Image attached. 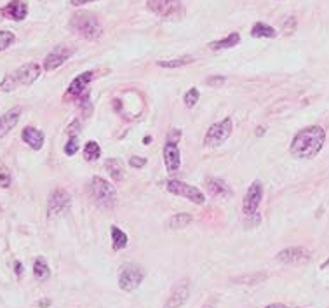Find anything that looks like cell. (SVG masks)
I'll return each instance as SVG.
<instances>
[{"instance_id":"1","label":"cell","mask_w":329,"mask_h":308,"mask_svg":"<svg viewBox=\"0 0 329 308\" xmlns=\"http://www.w3.org/2000/svg\"><path fill=\"white\" fill-rule=\"evenodd\" d=\"M326 141V131L320 126H310L301 129L289 146V152L296 159H313L322 150Z\"/></svg>"},{"instance_id":"2","label":"cell","mask_w":329,"mask_h":308,"mask_svg":"<svg viewBox=\"0 0 329 308\" xmlns=\"http://www.w3.org/2000/svg\"><path fill=\"white\" fill-rule=\"evenodd\" d=\"M40 65L37 63H27L23 67H20L18 70H14L13 73L4 77V80L0 82V91L4 93H9V91H14L18 87H28L35 82L40 77Z\"/></svg>"},{"instance_id":"3","label":"cell","mask_w":329,"mask_h":308,"mask_svg":"<svg viewBox=\"0 0 329 308\" xmlns=\"http://www.w3.org/2000/svg\"><path fill=\"white\" fill-rule=\"evenodd\" d=\"M70 28L79 37L87 39V40H96L98 37H101V32H103L98 18L91 13L73 14L72 20H70Z\"/></svg>"},{"instance_id":"4","label":"cell","mask_w":329,"mask_h":308,"mask_svg":"<svg viewBox=\"0 0 329 308\" xmlns=\"http://www.w3.org/2000/svg\"><path fill=\"white\" fill-rule=\"evenodd\" d=\"M91 195H93L94 202L103 209H112L117 204V192L113 185L100 176H94L91 179Z\"/></svg>"},{"instance_id":"5","label":"cell","mask_w":329,"mask_h":308,"mask_svg":"<svg viewBox=\"0 0 329 308\" xmlns=\"http://www.w3.org/2000/svg\"><path fill=\"white\" fill-rule=\"evenodd\" d=\"M148 9L164 20H180L185 14L181 0H148Z\"/></svg>"},{"instance_id":"6","label":"cell","mask_w":329,"mask_h":308,"mask_svg":"<svg viewBox=\"0 0 329 308\" xmlns=\"http://www.w3.org/2000/svg\"><path fill=\"white\" fill-rule=\"evenodd\" d=\"M232 129H233L232 119H223L221 122L213 124V126L207 129L206 136H204V145L211 146V148L223 145V143H225L226 139L230 138V134H232Z\"/></svg>"},{"instance_id":"7","label":"cell","mask_w":329,"mask_h":308,"mask_svg":"<svg viewBox=\"0 0 329 308\" xmlns=\"http://www.w3.org/2000/svg\"><path fill=\"white\" fill-rule=\"evenodd\" d=\"M143 270L141 266L134 265V263H129L122 268V272L119 275V287L126 292H131L134 289L140 287V284L143 282Z\"/></svg>"},{"instance_id":"8","label":"cell","mask_w":329,"mask_h":308,"mask_svg":"<svg viewBox=\"0 0 329 308\" xmlns=\"http://www.w3.org/2000/svg\"><path fill=\"white\" fill-rule=\"evenodd\" d=\"M167 186V192H171L173 195H181L185 197V199H188L190 202L193 204H204L206 202V197H204V193L200 192L199 188H195V186L188 185V183H183V181H178V179H169V181L166 183Z\"/></svg>"},{"instance_id":"9","label":"cell","mask_w":329,"mask_h":308,"mask_svg":"<svg viewBox=\"0 0 329 308\" xmlns=\"http://www.w3.org/2000/svg\"><path fill=\"white\" fill-rule=\"evenodd\" d=\"M72 205V199L68 195V192L58 188L51 193L49 197V204H47V212H49V218H54V216H60L63 212H67Z\"/></svg>"},{"instance_id":"10","label":"cell","mask_w":329,"mask_h":308,"mask_svg":"<svg viewBox=\"0 0 329 308\" xmlns=\"http://www.w3.org/2000/svg\"><path fill=\"white\" fill-rule=\"evenodd\" d=\"M263 199V185L261 181H254L253 185L249 186L246 197H244L242 202V211L246 216H254L256 211H258V205L261 204Z\"/></svg>"},{"instance_id":"11","label":"cell","mask_w":329,"mask_h":308,"mask_svg":"<svg viewBox=\"0 0 329 308\" xmlns=\"http://www.w3.org/2000/svg\"><path fill=\"white\" fill-rule=\"evenodd\" d=\"M73 54V51L70 47L67 46H58L56 49H53L49 54L46 56V60H44V70H47V72H53V70L60 68L61 65L65 63V61L68 60Z\"/></svg>"},{"instance_id":"12","label":"cell","mask_w":329,"mask_h":308,"mask_svg":"<svg viewBox=\"0 0 329 308\" xmlns=\"http://www.w3.org/2000/svg\"><path fill=\"white\" fill-rule=\"evenodd\" d=\"M164 164H166L167 172H176L181 166V155L180 148H178L176 141H169L167 139L164 145Z\"/></svg>"},{"instance_id":"13","label":"cell","mask_w":329,"mask_h":308,"mask_svg":"<svg viewBox=\"0 0 329 308\" xmlns=\"http://www.w3.org/2000/svg\"><path fill=\"white\" fill-rule=\"evenodd\" d=\"M277 259L280 263H286V265H298V263H305L310 259L308 251H305L303 247H289L284 249L277 254Z\"/></svg>"},{"instance_id":"14","label":"cell","mask_w":329,"mask_h":308,"mask_svg":"<svg viewBox=\"0 0 329 308\" xmlns=\"http://www.w3.org/2000/svg\"><path fill=\"white\" fill-rule=\"evenodd\" d=\"M188 294H190L188 282L181 280L180 284L174 285V289L171 291V296L167 298L164 308H180V306H183L186 303V299H188Z\"/></svg>"},{"instance_id":"15","label":"cell","mask_w":329,"mask_h":308,"mask_svg":"<svg viewBox=\"0 0 329 308\" xmlns=\"http://www.w3.org/2000/svg\"><path fill=\"white\" fill-rule=\"evenodd\" d=\"M94 73L93 72H86V73H80L77 79H73V82L70 84V87H68L67 91V96L70 98H79L84 94V91H86V87L89 86V82L93 80Z\"/></svg>"},{"instance_id":"16","label":"cell","mask_w":329,"mask_h":308,"mask_svg":"<svg viewBox=\"0 0 329 308\" xmlns=\"http://www.w3.org/2000/svg\"><path fill=\"white\" fill-rule=\"evenodd\" d=\"M20 117H21L20 106L11 108L9 112H6L4 115H0V138H4L11 129H14V126L20 122Z\"/></svg>"},{"instance_id":"17","label":"cell","mask_w":329,"mask_h":308,"mask_svg":"<svg viewBox=\"0 0 329 308\" xmlns=\"http://www.w3.org/2000/svg\"><path fill=\"white\" fill-rule=\"evenodd\" d=\"M28 14V6L21 0H13L9 2L6 7H4V16L9 18V20H14V21H21L25 20Z\"/></svg>"},{"instance_id":"18","label":"cell","mask_w":329,"mask_h":308,"mask_svg":"<svg viewBox=\"0 0 329 308\" xmlns=\"http://www.w3.org/2000/svg\"><path fill=\"white\" fill-rule=\"evenodd\" d=\"M21 138H23V141L34 150H40L44 146V133L35 129V127H25L23 133H21Z\"/></svg>"},{"instance_id":"19","label":"cell","mask_w":329,"mask_h":308,"mask_svg":"<svg viewBox=\"0 0 329 308\" xmlns=\"http://www.w3.org/2000/svg\"><path fill=\"white\" fill-rule=\"evenodd\" d=\"M207 190H209L211 195L214 197H228L230 193V188L223 179H218V178H209L207 179Z\"/></svg>"},{"instance_id":"20","label":"cell","mask_w":329,"mask_h":308,"mask_svg":"<svg viewBox=\"0 0 329 308\" xmlns=\"http://www.w3.org/2000/svg\"><path fill=\"white\" fill-rule=\"evenodd\" d=\"M105 167H107L108 174L112 176L113 181H120L124 178V172L126 171H124V164L119 159H108L105 162Z\"/></svg>"},{"instance_id":"21","label":"cell","mask_w":329,"mask_h":308,"mask_svg":"<svg viewBox=\"0 0 329 308\" xmlns=\"http://www.w3.org/2000/svg\"><path fill=\"white\" fill-rule=\"evenodd\" d=\"M240 42V35L237 34V32H233V34H230L228 37H225V39L221 40H216V42H211L209 47L213 51H219V49H230V47L237 46V44Z\"/></svg>"},{"instance_id":"22","label":"cell","mask_w":329,"mask_h":308,"mask_svg":"<svg viewBox=\"0 0 329 308\" xmlns=\"http://www.w3.org/2000/svg\"><path fill=\"white\" fill-rule=\"evenodd\" d=\"M34 275H35L37 280H40V282H44V280H47V278H49L51 272H49V266H47V263H46V259H44V258H37L35 259V263H34Z\"/></svg>"},{"instance_id":"23","label":"cell","mask_w":329,"mask_h":308,"mask_svg":"<svg viewBox=\"0 0 329 308\" xmlns=\"http://www.w3.org/2000/svg\"><path fill=\"white\" fill-rule=\"evenodd\" d=\"M101 155V148L100 145H98L96 141H87L86 146H84V159L87 160V162H94V160H98Z\"/></svg>"},{"instance_id":"24","label":"cell","mask_w":329,"mask_h":308,"mask_svg":"<svg viewBox=\"0 0 329 308\" xmlns=\"http://www.w3.org/2000/svg\"><path fill=\"white\" fill-rule=\"evenodd\" d=\"M251 35L256 37V39H261V37H277V32L273 30L270 25H265V23H256L253 28H251Z\"/></svg>"},{"instance_id":"25","label":"cell","mask_w":329,"mask_h":308,"mask_svg":"<svg viewBox=\"0 0 329 308\" xmlns=\"http://www.w3.org/2000/svg\"><path fill=\"white\" fill-rule=\"evenodd\" d=\"M112 240H113V249L120 251L127 245V235L119 228V226H112Z\"/></svg>"},{"instance_id":"26","label":"cell","mask_w":329,"mask_h":308,"mask_svg":"<svg viewBox=\"0 0 329 308\" xmlns=\"http://www.w3.org/2000/svg\"><path fill=\"white\" fill-rule=\"evenodd\" d=\"M190 63H193V56H181V58H174V60L159 61V67L160 68H181Z\"/></svg>"},{"instance_id":"27","label":"cell","mask_w":329,"mask_h":308,"mask_svg":"<svg viewBox=\"0 0 329 308\" xmlns=\"http://www.w3.org/2000/svg\"><path fill=\"white\" fill-rule=\"evenodd\" d=\"M192 223V216L186 214V212H181V214H174L173 218L169 219V226L174 230H180V228H185Z\"/></svg>"},{"instance_id":"28","label":"cell","mask_w":329,"mask_h":308,"mask_svg":"<svg viewBox=\"0 0 329 308\" xmlns=\"http://www.w3.org/2000/svg\"><path fill=\"white\" fill-rule=\"evenodd\" d=\"M16 40L13 32L9 30H0V51H6L7 47H11Z\"/></svg>"},{"instance_id":"29","label":"cell","mask_w":329,"mask_h":308,"mask_svg":"<svg viewBox=\"0 0 329 308\" xmlns=\"http://www.w3.org/2000/svg\"><path fill=\"white\" fill-rule=\"evenodd\" d=\"M11 181H13V178H11L9 167H7L4 162H0V188H7V186H11Z\"/></svg>"},{"instance_id":"30","label":"cell","mask_w":329,"mask_h":308,"mask_svg":"<svg viewBox=\"0 0 329 308\" xmlns=\"http://www.w3.org/2000/svg\"><path fill=\"white\" fill-rule=\"evenodd\" d=\"M183 100H185V105L188 106V108H192V106H195L197 101H199V91H197L195 87H192V89L185 94Z\"/></svg>"},{"instance_id":"31","label":"cell","mask_w":329,"mask_h":308,"mask_svg":"<svg viewBox=\"0 0 329 308\" xmlns=\"http://www.w3.org/2000/svg\"><path fill=\"white\" fill-rule=\"evenodd\" d=\"M77 150H79V138L77 136H70V139H68V143L65 145V153L67 155H75Z\"/></svg>"},{"instance_id":"32","label":"cell","mask_w":329,"mask_h":308,"mask_svg":"<svg viewBox=\"0 0 329 308\" xmlns=\"http://www.w3.org/2000/svg\"><path fill=\"white\" fill-rule=\"evenodd\" d=\"M266 275L259 273V275H251V277H239L235 278V282H239V284H256V282L259 280H265Z\"/></svg>"},{"instance_id":"33","label":"cell","mask_w":329,"mask_h":308,"mask_svg":"<svg viewBox=\"0 0 329 308\" xmlns=\"http://www.w3.org/2000/svg\"><path fill=\"white\" fill-rule=\"evenodd\" d=\"M129 166L134 167V169L145 167L146 166V159H143V157H131V159H129Z\"/></svg>"},{"instance_id":"34","label":"cell","mask_w":329,"mask_h":308,"mask_svg":"<svg viewBox=\"0 0 329 308\" xmlns=\"http://www.w3.org/2000/svg\"><path fill=\"white\" fill-rule=\"evenodd\" d=\"M206 82L209 84L211 87H219V86H223V84H225V77H223V75H214V77H209Z\"/></svg>"},{"instance_id":"35","label":"cell","mask_w":329,"mask_h":308,"mask_svg":"<svg viewBox=\"0 0 329 308\" xmlns=\"http://www.w3.org/2000/svg\"><path fill=\"white\" fill-rule=\"evenodd\" d=\"M294 30H296V20H294V18H287V21L284 23V32L289 35Z\"/></svg>"},{"instance_id":"36","label":"cell","mask_w":329,"mask_h":308,"mask_svg":"<svg viewBox=\"0 0 329 308\" xmlns=\"http://www.w3.org/2000/svg\"><path fill=\"white\" fill-rule=\"evenodd\" d=\"M89 2H96V0H70L72 6L79 7V6H84V4H89Z\"/></svg>"},{"instance_id":"37","label":"cell","mask_w":329,"mask_h":308,"mask_svg":"<svg viewBox=\"0 0 329 308\" xmlns=\"http://www.w3.org/2000/svg\"><path fill=\"white\" fill-rule=\"evenodd\" d=\"M16 273H18V275L23 273V265H21L20 261H16Z\"/></svg>"},{"instance_id":"38","label":"cell","mask_w":329,"mask_h":308,"mask_svg":"<svg viewBox=\"0 0 329 308\" xmlns=\"http://www.w3.org/2000/svg\"><path fill=\"white\" fill-rule=\"evenodd\" d=\"M256 129H258V131H256V136H263V134H265V131H266L265 127H261V126L256 127Z\"/></svg>"},{"instance_id":"39","label":"cell","mask_w":329,"mask_h":308,"mask_svg":"<svg viewBox=\"0 0 329 308\" xmlns=\"http://www.w3.org/2000/svg\"><path fill=\"white\" fill-rule=\"evenodd\" d=\"M266 308H287L286 305H280V303H273V305H268Z\"/></svg>"},{"instance_id":"40","label":"cell","mask_w":329,"mask_h":308,"mask_svg":"<svg viewBox=\"0 0 329 308\" xmlns=\"http://www.w3.org/2000/svg\"><path fill=\"white\" fill-rule=\"evenodd\" d=\"M49 303H51L49 299H46V301H40V306H42V308H46L47 305H49Z\"/></svg>"},{"instance_id":"41","label":"cell","mask_w":329,"mask_h":308,"mask_svg":"<svg viewBox=\"0 0 329 308\" xmlns=\"http://www.w3.org/2000/svg\"><path fill=\"white\" fill-rule=\"evenodd\" d=\"M327 263H329V259H327Z\"/></svg>"}]
</instances>
